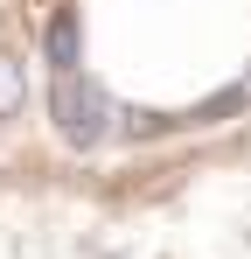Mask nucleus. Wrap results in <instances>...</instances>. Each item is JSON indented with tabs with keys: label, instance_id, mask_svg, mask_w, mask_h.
Wrapping results in <instances>:
<instances>
[{
	"label": "nucleus",
	"instance_id": "obj_1",
	"mask_svg": "<svg viewBox=\"0 0 251 259\" xmlns=\"http://www.w3.org/2000/svg\"><path fill=\"white\" fill-rule=\"evenodd\" d=\"M63 126L77 133V140H84V133H98V98H91V91L77 98V84H63Z\"/></svg>",
	"mask_w": 251,
	"mask_h": 259
},
{
	"label": "nucleus",
	"instance_id": "obj_2",
	"mask_svg": "<svg viewBox=\"0 0 251 259\" xmlns=\"http://www.w3.org/2000/svg\"><path fill=\"white\" fill-rule=\"evenodd\" d=\"M14 98H21V84H14V70H7V63H0V112H7V105H14Z\"/></svg>",
	"mask_w": 251,
	"mask_h": 259
}]
</instances>
